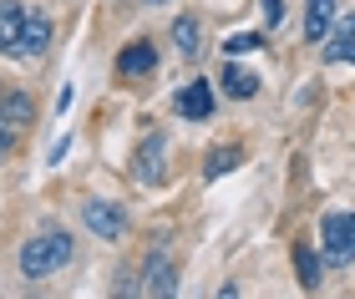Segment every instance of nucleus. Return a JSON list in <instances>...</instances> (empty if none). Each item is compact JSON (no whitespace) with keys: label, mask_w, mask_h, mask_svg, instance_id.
<instances>
[{"label":"nucleus","mask_w":355,"mask_h":299,"mask_svg":"<svg viewBox=\"0 0 355 299\" xmlns=\"http://www.w3.org/2000/svg\"><path fill=\"white\" fill-rule=\"evenodd\" d=\"M71 239L67 233H41V239H31L21 248V274L26 279H46V274H56V269H67L71 264Z\"/></svg>","instance_id":"f257e3e1"},{"label":"nucleus","mask_w":355,"mask_h":299,"mask_svg":"<svg viewBox=\"0 0 355 299\" xmlns=\"http://www.w3.org/2000/svg\"><path fill=\"white\" fill-rule=\"evenodd\" d=\"M320 248L330 264H350L355 259V213H325L320 224Z\"/></svg>","instance_id":"f03ea898"},{"label":"nucleus","mask_w":355,"mask_h":299,"mask_svg":"<svg viewBox=\"0 0 355 299\" xmlns=\"http://www.w3.org/2000/svg\"><path fill=\"white\" fill-rule=\"evenodd\" d=\"M82 224L96 233V239H122V233H127V213L117 208V203L87 198V203H82Z\"/></svg>","instance_id":"7ed1b4c3"},{"label":"nucleus","mask_w":355,"mask_h":299,"mask_svg":"<svg viewBox=\"0 0 355 299\" xmlns=\"http://www.w3.org/2000/svg\"><path fill=\"white\" fill-rule=\"evenodd\" d=\"M46 51H51V21L46 15H21L10 56H46Z\"/></svg>","instance_id":"20e7f679"},{"label":"nucleus","mask_w":355,"mask_h":299,"mask_svg":"<svg viewBox=\"0 0 355 299\" xmlns=\"http://www.w3.org/2000/svg\"><path fill=\"white\" fill-rule=\"evenodd\" d=\"M157 66V51H153V41H132V46H122V56H117V76L122 82H142Z\"/></svg>","instance_id":"39448f33"},{"label":"nucleus","mask_w":355,"mask_h":299,"mask_svg":"<svg viewBox=\"0 0 355 299\" xmlns=\"http://www.w3.org/2000/svg\"><path fill=\"white\" fill-rule=\"evenodd\" d=\"M178 112H183L188 122H208L214 117V91H208V82H188L183 91H178Z\"/></svg>","instance_id":"423d86ee"},{"label":"nucleus","mask_w":355,"mask_h":299,"mask_svg":"<svg viewBox=\"0 0 355 299\" xmlns=\"http://www.w3.org/2000/svg\"><path fill=\"white\" fill-rule=\"evenodd\" d=\"M142 289L148 294H173L178 289V269H173L168 254H153L148 264H142Z\"/></svg>","instance_id":"0eeeda50"},{"label":"nucleus","mask_w":355,"mask_h":299,"mask_svg":"<svg viewBox=\"0 0 355 299\" xmlns=\"http://www.w3.org/2000/svg\"><path fill=\"white\" fill-rule=\"evenodd\" d=\"M163 147H168V143H163L157 132L137 147V167H132V172H137V183H163Z\"/></svg>","instance_id":"6e6552de"},{"label":"nucleus","mask_w":355,"mask_h":299,"mask_svg":"<svg viewBox=\"0 0 355 299\" xmlns=\"http://www.w3.org/2000/svg\"><path fill=\"white\" fill-rule=\"evenodd\" d=\"M330 26H335V0H304V36L325 41Z\"/></svg>","instance_id":"1a4fd4ad"},{"label":"nucleus","mask_w":355,"mask_h":299,"mask_svg":"<svg viewBox=\"0 0 355 299\" xmlns=\"http://www.w3.org/2000/svg\"><path fill=\"white\" fill-rule=\"evenodd\" d=\"M223 91H229L234 102H249L254 91H259V76H254V71H244V66H234V61L223 56Z\"/></svg>","instance_id":"9d476101"},{"label":"nucleus","mask_w":355,"mask_h":299,"mask_svg":"<svg viewBox=\"0 0 355 299\" xmlns=\"http://www.w3.org/2000/svg\"><path fill=\"white\" fill-rule=\"evenodd\" d=\"M31 122V97L26 91H10V97H0V127H26Z\"/></svg>","instance_id":"9b49d317"},{"label":"nucleus","mask_w":355,"mask_h":299,"mask_svg":"<svg viewBox=\"0 0 355 299\" xmlns=\"http://www.w3.org/2000/svg\"><path fill=\"white\" fill-rule=\"evenodd\" d=\"M239 163H244V147H234V143H223L208 152V163H203V178H223V172H234Z\"/></svg>","instance_id":"f8f14e48"},{"label":"nucleus","mask_w":355,"mask_h":299,"mask_svg":"<svg viewBox=\"0 0 355 299\" xmlns=\"http://www.w3.org/2000/svg\"><path fill=\"white\" fill-rule=\"evenodd\" d=\"M295 274H300V289H320V254L310 244H295Z\"/></svg>","instance_id":"ddd939ff"},{"label":"nucleus","mask_w":355,"mask_h":299,"mask_svg":"<svg viewBox=\"0 0 355 299\" xmlns=\"http://www.w3.org/2000/svg\"><path fill=\"white\" fill-rule=\"evenodd\" d=\"M15 30H21V6H15V0H0V51L6 56L15 46Z\"/></svg>","instance_id":"4468645a"},{"label":"nucleus","mask_w":355,"mask_h":299,"mask_svg":"<svg viewBox=\"0 0 355 299\" xmlns=\"http://www.w3.org/2000/svg\"><path fill=\"white\" fill-rule=\"evenodd\" d=\"M173 41H178V51H183V56H198V21H193V15H178V21H173Z\"/></svg>","instance_id":"2eb2a0df"},{"label":"nucleus","mask_w":355,"mask_h":299,"mask_svg":"<svg viewBox=\"0 0 355 299\" xmlns=\"http://www.w3.org/2000/svg\"><path fill=\"white\" fill-rule=\"evenodd\" d=\"M325 61H330V66H340V61H350V66H355V30L325 36Z\"/></svg>","instance_id":"dca6fc26"},{"label":"nucleus","mask_w":355,"mask_h":299,"mask_svg":"<svg viewBox=\"0 0 355 299\" xmlns=\"http://www.w3.org/2000/svg\"><path fill=\"white\" fill-rule=\"evenodd\" d=\"M259 46H264L259 30H239V36L223 41V56H249V51H259Z\"/></svg>","instance_id":"f3484780"},{"label":"nucleus","mask_w":355,"mask_h":299,"mask_svg":"<svg viewBox=\"0 0 355 299\" xmlns=\"http://www.w3.org/2000/svg\"><path fill=\"white\" fill-rule=\"evenodd\" d=\"M259 6H264V21H269V30L284 21V0H259Z\"/></svg>","instance_id":"a211bd4d"},{"label":"nucleus","mask_w":355,"mask_h":299,"mask_svg":"<svg viewBox=\"0 0 355 299\" xmlns=\"http://www.w3.org/2000/svg\"><path fill=\"white\" fill-rule=\"evenodd\" d=\"M10 143H15V132H10V127H0V157L10 152Z\"/></svg>","instance_id":"6ab92c4d"},{"label":"nucleus","mask_w":355,"mask_h":299,"mask_svg":"<svg viewBox=\"0 0 355 299\" xmlns=\"http://www.w3.org/2000/svg\"><path fill=\"white\" fill-rule=\"evenodd\" d=\"M340 30H355V15H345V21H340Z\"/></svg>","instance_id":"aec40b11"},{"label":"nucleus","mask_w":355,"mask_h":299,"mask_svg":"<svg viewBox=\"0 0 355 299\" xmlns=\"http://www.w3.org/2000/svg\"><path fill=\"white\" fill-rule=\"evenodd\" d=\"M148 6H163V0H148Z\"/></svg>","instance_id":"412c9836"},{"label":"nucleus","mask_w":355,"mask_h":299,"mask_svg":"<svg viewBox=\"0 0 355 299\" xmlns=\"http://www.w3.org/2000/svg\"><path fill=\"white\" fill-rule=\"evenodd\" d=\"M0 97H6V91H0Z\"/></svg>","instance_id":"4be33fe9"}]
</instances>
